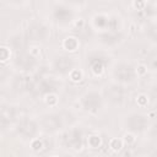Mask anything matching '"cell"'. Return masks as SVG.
I'll return each instance as SVG.
<instances>
[{
	"instance_id": "1",
	"label": "cell",
	"mask_w": 157,
	"mask_h": 157,
	"mask_svg": "<svg viewBox=\"0 0 157 157\" xmlns=\"http://www.w3.org/2000/svg\"><path fill=\"white\" fill-rule=\"evenodd\" d=\"M64 45H65V48L68 50H75L77 42L75 41V38H66L65 42H64Z\"/></svg>"
},
{
	"instance_id": "2",
	"label": "cell",
	"mask_w": 157,
	"mask_h": 157,
	"mask_svg": "<svg viewBox=\"0 0 157 157\" xmlns=\"http://www.w3.org/2000/svg\"><path fill=\"white\" fill-rule=\"evenodd\" d=\"M110 147H112L113 151H120L123 147V141L118 139H113L110 141Z\"/></svg>"
},
{
	"instance_id": "3",
	"label": "cell",
	"mask_w": 157,
	"mask_h": 157,
	"mask_svg": "<svg viewBox=\"0 0 157 157\" xmlns=\"http://www.w3.org/2000/svg\"><path fill=\"white\" fill-rule=\"evenodd\" d=\"M101 144V140H99V137L98 136H90V139H89V145L91 147H93V149H96V147H98Z\"/></svg>"
},
{
	"instance_id": "4",
	"label": "cell",
	"mask_w": 157,
	"mask_h": 157,
	"mask_svg": "<svg viewBox=\"0 0 157 157\" xmlns=\"http://www.w3.org/2000/svg\"><path fill=\"white\" fill-rule=\"evenodd\" d=\"M70 77H71V80L72 81H80L81 80V77H82V72L81 71H78V70H74L71 74H70Z\"/></svg>"
},
{
	"instance_id": "5",
	"label": "cell",
	"mask_w": 157,
	"mask_h": 157,
	"mask_svg": "<svg viewBox=\"0 0 157 157\" xmlns=\"http://www.w3.org/2000/svg\"><path fill=\"white\" fill-rule=\"evenodd\" d=\"M31 146H32V149H33L35 151H41V150H42V147H43V144H42V141H41V140H33Z\"/></svg>"
},
{
	"instance_id": "6",
	"label": "cell",
	"mask_w": 157,
	"mask_h": 157,
	"mask_svg": "<svg viewBox=\"0 0 157 157\" xmlns=\"http://www.w3.org/2000/svg\"><path fill=\"white\" fill-rule=\"evenodd\" d=\"M0 53H1V55H0V59H1V62H5L6 59H7V57L10 55V53L7 52L5 47H3L1 49H0Z\"/></svg>"
},
{
	"instance_id": "7",
	"label": "cell",
	"mask_w": 157,
	"mask_h": 157,
	"mask_svg": "<svg viewBox=\"0 0 157 157\" xmlns=\"http://www.w3.org/2000/svg\"><path fill=\"white\" fill-rule=\"evenodd\" d=\"M92 68H93V71L96 72V74H101V72H102V64H101V63H96V64H93V66H92Z\"/></svg>"
},
{
	"instance_id": "8",
	"label": "cell",
	"mask_w": 157,
	"mask_h": 157,
	"mask_svg": "<svg viewBox=\"0 0 157 157\" xmlns=\"http://www.w3.org/2000/svg\"><path fill=\"white\" fill-rule=\"evenodd\" d=\"M137 103H139L140 106H145V104H147V98H146V96L141 95V96L137 97Z\"/></svg>"
},
{
	"instance_id": "9",
	"label": "cell",
	"mask_w": 157,
	"mask_h": 157,
	"mask_svg": "<svg viewBox=\"0 0 157 157\" xmlns=\"http://www.w3.org/2000/svg\"><path fill=\"white\" fill-rule=\"evenodd\" d=\"M134 141H135L134 136L130 135V134H127V135H125V142H127V144H133Z\"/></svg>"
},
{
	"instance_id": "10",
	"label": "cell",
	"mask_w": 157,
	"mask_h": 157,
	"mask_svg": "<svg viewBox=\"0 0 157 157\" xmlns=\"http://www.w3.org/2000/svg\"><path fill=\"white\" fill-rule=\"evenodd\" d=\"M137 72L140 74V75H144V74L146 72V68L144 66V65H141V66H139V69H137Z\"/></svg>"
}]
</instances>
